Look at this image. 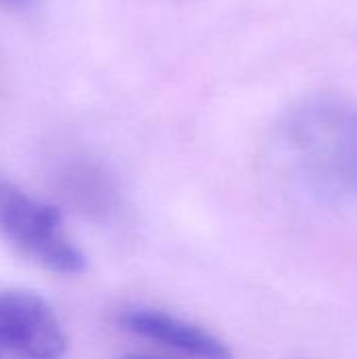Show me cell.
Returning a JSON list of instances; mask_svg holds the SVG:
<instances>
[{
	"instance_id": "1",
	"label": "cell",
	"mask_w": 357,
	"mask_h": 359,
	"mask_svg": "<svg viewBox=\"0 0 357 359\" xmlns=\"http://www.w3.org/2000/svg\"><path fill=\"white\" fill-rule=\"evenodd\" d=\"M282 141L295 168L320 191L357 196V103L309 97L282 122Z\"/></svg>"
},
{
	"instance_id": "2",
	"label": "cell",
	"mask_w": 357,
	"mask_h": 359,
	"mask_svg": "<svg viewBox=\"0 0 357 359\" xmlns=\"http://www.w3.org/2000/svg\"><path fill=\"white\" fill-rule=\"evenodd\" d=\"M0 231L29 261L55 273H80L86 257L65 229L61 212L13 183H0Z\"/></svg>"
},
{
	"instance_id": "3",
	"label": "cell",
	"mask_w": 357,
	"mask_h": 359,
	"mask_svg": "<svg viewBox=\"0 0 357 359\" xmlns=\"http://www.w3.org/2000/svg\"><path fill=\"white\" fill-rule=\"evenodd\" d=\"M65 349L63 324L42 297L0 288V359H63Z\"/></svg>"
},
{
	"instance_id": "4",
	"label": "cell",
	"mask_w": 357,
	"mask_h": 359,
	"mask_svg": "<svg viewBox=\"0 0 357 359\" xmlns=\"http://www.w3.org/2000/svg\"><path fill=\"white\" fill-rule=\"evenodd\" d=\"M120 324L124 330L156 341L187 358L234 359L229 347L221 339H217L215 334H210L208 330L196 324H189L160 309H145V307L126 309L120 316Z\"/></svg>"
},
{
	"instance_id": "5",
	"label": "cell",
	"mask_w": 357,
	"mask_h": 359,
	"mask_svg": "<svg viewBox=\"0 0 357 359\" xmlns=\"http://www.w3.org/2000/svg\"><path fill=\"white\" fill-rule=\"evenodd\" d=\"M65 194L82 210L93 215H103L112 210L116 202V189L107 175L93 164L74 162L63 170Z\"/></svg>"
},
{
	"instance_id": "6",
	"label": "cell",
	"mask_w": 357,
	"mask_h": 359,
	"mask_svg": "<svg viewBox=\"0 0 357 359\" xmlns=\"http://www.w3.org/2000/svg\"><path fill=\"white\" fill-rule=\"evenodd\" d=\"M38 0H0V8L4 11H29Z\"/></svg>"
},
{
	"instance_id": "7",
	"label": "cell",
	"mask_w": 357,
	"mask_h": 359,
	"mask_svg": "<svg viewBox=\"0 0 357 359\" xmlns=\"http://www.w3.org/2000/svg\"><path fill=\"white\" fill-rule=\"evenodd\" d=\"M126 359H160V358H151V355H141V353H135V355H128Z\"/></svg>"
}]
</instances>
